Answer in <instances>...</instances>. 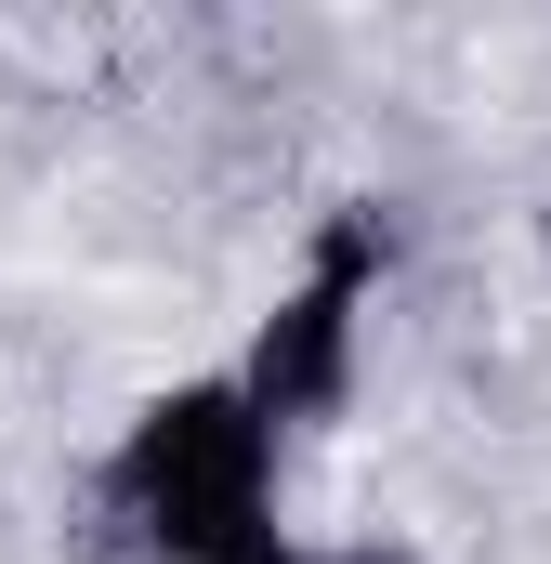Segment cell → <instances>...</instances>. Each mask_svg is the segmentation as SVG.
I'll list each match as a JSON object with an SVG mask.
<instances>
[{"label": "cell", "mask_w": 551, "mask_h": 564, "mask_svg": "<svg viewBox=\"0 0 551 564\" xmlns=\"http://www.w3.org/2000/svg\"><path fill=\"white\" fill-rule=\"evenodd\" d=\"M93 564H302V539L276 525V421L250 408V381H171L144 394L132 433L93 459L79 499Z\"/></svg>", "instance_id": "obj_1"}, {"label": "cell", "mask_w": 551, "mask_h": 564, "mask_svg": "<svg viewBox=\"0 0 551 564\" xmlns=\"http://www.w3.org/2000/svg\"><path fill=\"white\" fill-rule=\"evenodd\" d=\"M381 263H395V224H381V197H355V210H328V224H315L302 289L276 302L263 328H250V355H237V381H250V408H263L276 433L342 421V394H355V315H368Z\"/></svg>", "instance_id": "obj_2"}, {"label": "cell", "mask_w": 551, "mask_h": 564, "mask_svg": "<svg viewBox=\"0 0 551 564\" xmlns=\"http://www.w3.org/2000/svg\"><path fill=\"white\" fill-rule=\"evenodd\" d=\"M302 564H408L395 539H342V552H302Z\"/></svg>", "instance_id": "obj_3"}]
</instances>
